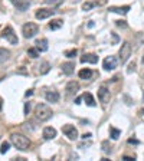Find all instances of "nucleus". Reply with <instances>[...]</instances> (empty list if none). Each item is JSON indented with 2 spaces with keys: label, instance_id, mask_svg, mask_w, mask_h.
Instances as JSON below:
<instances>
[{
  "label": "nucleus",
  "instance_id": "obj_1",
  "mask_svg": "<svg viewBox=\"0 0 144 161\" xmlns=\"http://www.w3.org/2000/svg\"><path fill=\"white\" fill-rule=\"evenodd\" d=\"M10 142L17 150H20V151H28L29 148H30V145H32L30 140L28 137L22 135V134H12L10 135Z\"/></svg>",
  "mask_w": 144,
  "mask_h": 161
},
{
  "label": "nucleus",
  "instance_id": "obj_2",
  "mask_svg": "<svg viewBox=\"0 0 144 161\" xmlns=\"http://www.w3.org/2000/svg\"><path fill=\"white\" fill-rule=\"evenodd\" d=\"M35 117L39 121H48L52 117V109L46 104H38L35 108Z\"/></svg>",
  "mask_w": 144,
  "mask_h": 161
},
{
  "label": "nucleus",
  "instance_id": "obj_3",
  "mask_svg": "<svg viewBox=\"0 0 144 161\" xmlns=\"http://www.w3.org/2000/svg\"><path fill=\"white\" fill-rule=\"evenodd\" d=\"M0 38L6 39L9 43H12V45H17L19 43V39H17V36H16V33H14V30L10 26H6L5 29H3V32L0 33Z\"/></svg>",
  "mask_w": 144,
  "mask_h": 161
},
{
  "label": "nucleus",
  "instance_id": "obj_4",
  "mask_svg": "<svg viewBox=\"0 0 144 161\" xmlns=\"http://www.w3.org/2000/svg\"><path fill=\"white\" fill-rule=\"evenodd\" d=\"M39 32V28L36 23H32V22H29V23L23 24V29H22V33H23V36L26 39H30L33 38L35 35Z\"/></svg>",
  "mask_w": 144,
  "mask_h": 161
},
{
  "label": "nucleus",
  "instance_id": "obj_5",
  "mask_svg": "<svg viewBox=\"0 0 144 161\" xmlns=\"http://www.w3.org/2000/svg\"><path fill=\"white\" fill-rule=\"evenodd\" d=\"M118 56H120V62L121 63H125L128 61V58L131 56V45L128 42H124L121 45V49L118 52Z\"/></svg>",
  "mask_w": 144,
  "mask_h": 161
},
{
  "label": "nucleus",
  "instance_id": "obj_6",
  "mask_svg": "<svg viewBox=\"0 0 144 161\" xmlns=\"http://www.w3.org/2000/svg\"><path fill=\"white\" fill-rule=\"evenodd\" d=\"M62 133L66 135L71 141H74V140H77L78 138V131L77 128L74 127V125H71V124H66V125H63L62 127Z\"/></svg>",
  "mask_w": 144,
  "mask_h": 161
},
{
  "label": "nucleus",
  "instance_id": "obj_7",
  "mask_svg": "<svg viewBox=\"0 0 144 161\" xmlns=\"http://www.w3.org/2000/svg\"><path fill=\"white\" fill-rule=\"evenodd\" d=\"M53 13H55V10H52V9H38L35 16H36V19L43 20V19H48V17L53 16Z\"/></svg>",
  "mask_w": 144,
  "mask_h": 161
},
{
  "label": "nucleus",
  "instance_id": "obj_8",
  "mask_svg": "<svg viewBox=\"0 0 144 161\" xmlns=\"http://www.w3.org/2000/svg\"><path fill=\"white\" fill-rule=\"evenodd\" d=\"M110 91L107 89L105 86H101L100 89H98V99L102 102V104H107V102H110Z\"/></svg>",
  "mask_w": 144,
  "mask_h": 161
},
{
  "label": "nucleus",
  "instance_id": "obj_9",
  "mask_svg": "<svg viewBox=\"0 0 144 161\" xmlns=\"http://www.w3.org/2000/svg\"><path fill=\"white\" fill-rule=\"evenodd\" d=\"M102 66H104L105 71H112V69L117 68V59L114 56H107L102 62Z\"/></svg>",
  "mask_w": 144,
  "mask_h": 161
},
{
  "label": "nucleus",
  "instance_id": "obj_10",
  "mask_svg": "<svg viewBox=\"0 0 144 161\" xmlns=\"http://www.w3.org/2000/svg\"><path fill=\"white\" fill-rule=\"evenodd\" d=\"M10 2H12L14 7L17 10H20V12H26V10L29 9V6H30V2H29V0H10Z\"/></svg>",
  "mask_w": 144,
  "mask_h": 161
},
{
  "label": "nucleus",
  "instance_id": "obj_11",
  "mask_svg": "<svg viewBox=\"0 0 144 161\" xmlns=\"http://www.w3.org/2000/svg\"><path fill=\"white\" fill-rule=\"evenodd\" d=\"M78 89H79V84L78 82H75V80H71V82H68L66 85V95H75L78 92Z\"/></svg>",
  "mask_w": 144,
  "mask_h": 161
},
{
  "label": "nucleus",
  "instance_id": "obj_12",
  "mask_svg": "<svg viewBox=\"0 0 144 161\" xmlns=\"http://www.w3.org/2000/svg\"><path fill=\"white\" fill-rule=\"evenodd\" d=\"M55 137H56V129L53 127L43 128V138H45V140H53Z\"/></svg>",
  "mask_w": 144,
  "mask_h": 161
},
{
  "label": "nucleus",
  "instance_id": "obj_13",
  "mask_svg": "<svg viewBox=\"0 0 144 161\" xmlns=\"http://www.w3.org/2000/svg\"><path fill=\"white\" fill-rule=\"evenodd\" d=\"M82 63H97L98 62V56L95 53H85L84 56H81Z\"/></svg>",
  "mask_w": 144,
  "mask_h": 161
},
{
  "label": "nucleus",
  "instance_id": "obj_14",
  "mask_svg": "<svg viewBox=\"0 0 144 161\" xmlns=\"http://www.w3.org/2000/svg\"><path fill=\"white\" fill-rule=\"evenodd\" d=\"M110 12H112V13H118V14H127L130 10V6H111Z\"/></svg>",
  "mask_w": 144,
  "mask_h": 161
},
{
  "label": "nucleus",
  "instance_id": "obj_15",
  "mask_svg": "<svg viewBox=\"0 0 144 161\" xmlns=\"http://www.w3.org/2000/svg\"><path fill=\"white\" fill-rule=\"evenodd\" d=\"M62 72L65 73V75H72L74 73V71H75V63H72V62H65V63H62Z\"/></svg>",
  "mask_w": 144,
  "mask_h": 161
},
{
  "label": "nucleus",
  "instance_id": "obj_16",
  "mask_svg": "<svg viewBox=\"0 0 144 161\" xmlns=\"http://www.w3.org/2000/svg\"><path fill=\"white\" fill-rule=\"evenodd\" d=\"M45 96H46L48 102H52V104H55V102L59 101V94H58V91H48V92L45 94Z\"/></svg>",
  "mask_w": 144,
  "mask_h": 161
},
{
  "label": "nucleus",
  "instance_id": "obj_17",
  "mask_svg": "<svg viewBox=\"0 0 144 161\" xmlns=\"http://www.w3.org/2000/svg\"><path fill=\"white\" fill-rule=\"evenodd\" d=\"M36 49H38L39 52H46L48 51V40L46 39H39V40H36Z\"/></svg>",
  "mask_w": 144,
  "mask_h": 161
},
{
  "label": "nucleus",
  "instance_id": "obj_18",
  "mask_svg": "<svg viewBox=\"0 0 144 161\" xmlns=\"http://www.w3.org/2000/svg\"><path fill=\"white\" fill-rule=\"evenodd\" d=\"M82 99L85 101V104L88 107H95V99H94V96L89 92H85V94L82 95Z\"/></svg>",
  "mask_w": 144,
  "mask_h": 161
},
{
  "label": "nucleus",
  "instance_id": "obj_19",
  "mask_svg": "<svg viewBox=\"0 0 144 161\" xmlns=\"http://www.w3.org/2000/svg\"><path fill=\"white\" fill-rule=\"evenodd\" d=\"M78 75H79L81 79H89V78L92 76V71L91 69H88V68H84V69H81V71L78 72Z\"/></svg>",
  "mask_w": 144,
  "mask_h": 161
},
{
  "label": "nucleus",
  "instance_id": "obj_20",
  "mask_svg": "<svg viewBox=\"0 0 144 161\" xmlns=\"http://www.w3.org/2000/svg\"><path fill=\"white\" fill-rule=\"evenodd\" d=\"M9 56H10L9 51H7V49H3V47H0V65L5 63V62L9 59Z\"/></svg>",
  "mask_w": 144,
  "mask_h": 161
},
{
  "label": "nucleus",
  "instance_id": "obj_21",
  "mask_svg": "<svg viewBox=\"0 0 144 161\" xmlns=\"http://www.w3.org/2000/svg\"><path fill=\"white\" fill-rule=\"evenodd\" d=\"M62 24H63V22L61 19H55V20H52L51 23H49V29H52V30H56V29H61L62 28Z\"/></svg>",
  "mask_w": 144,
  "mask_h": 161
},
{
  "label": "nucleus",
  "instance_id": "obj_22",
  "mask_svg": "<svg viewBox=\"0 0 144 161\" xmlns=\"http://www.w3.org/2000/svg\"><path fill=\"white\" fill-rule=\"evenodd\" d=\"M49 69H51V65H49V62H43L39 65V73L40 75H45V73H48Z\"/></svg>",
  "mask_w": 144,
  "mask_h": 161
},
{
  "label": "nucleus",
  "instance_id": "obj_23",
  "mask_svg": "<svg viewBox=\"0 0 144 161\" xmlns=\"http://www.w3.org/2000/svg\"><path fill=\"white\" fill-rule=\"evenodd\" d=\"M120 134H121L120 129H117V128H114V127H110V137L112 138V140H118V138H120Z\"/></svg>",
  "mask_w": 144,
  "mask_h": 161
},
{
  "label": "nucleus",
  "instance_id": "obj_24",
  "mask_svg": "<svg viewBox=\"0 0 144 161\" xmlns=\"http://www.w3.org/2000/svg\"><path fill=\"white\" fill-rule=\"evenodd\" d=\"M97 5H98V3H95V2H86V3H84V5H82V10L88 12V10H91L92 7H95Z\"/></svg>",
  "mask_w": 144,
  "mask_h": 161
},
{
  "label": "nucleus",
  "instance_id": "obj_25",
  "mask_svg": "<svg viewBox=\"0 0 144 161\" xmlns=\"http://www.w3.org/2000/svg\"><path fill=\"white\" fill-rule=\"evenodd\" d=\"M9 148H10V142L9 141L2 142V145H0V152H2V154H6V152L9 151Z\"/></svg>",
  "mask_w": 144,
  "mask_h": 161
},
{
  "label": "nucleus",
  "instance_id": "obj_26",
  "mask_svg": "<svg viewBox=\"0 0 144 161\" xmlns=\"http://www.w3.org/2000/svg\"><path fill=\"white\" fill-rule=\"evenodd\" d=\"M28 55H29L30 58L36 59V58L39 56V51L36 49V47H30V49H28Z\"/></svg>",
  "mask_w": 144,
  "mask_h": 161
},
{
  "label": "nucleus",
  "instance_id": "obj_27",
  "mask_svg": "<svg viewBox=\"0 0 144 161\" xmlns=\"http://www.w3.org/2000/svg\"><path fill=\"white\" fill-rule=\"evenodd\" d=\"M102 151L105 154H110L111 152V145L108 144V141H102Z\"/></svg>",
  "mask_w": 144,
  "mask_h": 161
},
{
  "label": "nucleus",
  "instance_id": "obj_28",
  "mask_svg": "<svg viewBox=\"0 0 144 161\" xmlns=\"http://www.w3.org/2000/svg\"><path fill=\"white\" fill-rule=\"evenodd\" d=\"M77 53H78L77 49H71V51H66V52H65V56L66 58H75L77 56Z\"/></svg>",
  "mask_w": 144,
  "mask_h": 161
},
{
  "label": "nucleus",
  "instance_id": "obj_29",
  "mask_svg": "<svg viewBox=\"0 0 144 161\" xmlns=\"http://www.w3.org/2000/svg\"><path fill=\"white\" fill-rule=\"evenodd\" d=\"M46 2V5H52V6H59L62 3L63 0H45Z\"/></svg>",
  "mask_w": 144,
  "mask_h": 161
},
{
  "label": "nucleus",
  "instance_id": "obj_30",
  "mask_svg": "<svg viewBox=\"0 0 144 161\" xmlns=\"http://www.w3.org/2000/svg\"><path fill=\"white\" fill-rule=\"evenodd\" d=\"M115 24H117L118 28H123V29L127 28V23H125V20H115Z\"/></svg>",
  "mask_w": 144,
  "mask_h": 161
},
{
  "label": "nucleus",
  "instance_id": "obj_31",
  "mask_svg": "<svg viewBox=\"0 0 144 161\" xmlns=\"http://www.w3.org/2000/svg\"><path fill=\"white\" fill-rule=\"evenodd\" d=\"M134 71H135V63L133 62V63H130V65H128V69H127V72H128V73H131V72H134Z\"/></svg>",
  "mask_w": 144,
  "mask_h": 161
},
{
  "label": "nucleus",
  "instance_id": "obj_32",
  "mask_svg": "<svg viewBox=\"0 0 144 161\" xmlns=\"http://www.w3.org/2000/svg\"><path fill=\"white\" fill-rule=\"evenodd\" d=\"M29 111H30V102H26L25 104V115H28Z\"/></svg>",
  "mask_w": 144,
  "mask_h": 161
},
{
  "label": "nucleus",
  "instance_id": "obj_33",
  "mask_svg": "<svg viewBox=\"0 0 144 161\" xmlns=\"http://www.w3.org/2000/svg\"><path fill=\"white\" fill-rule=\"evenodd\" d=\"M123 160H124V161H133V160H135V157H134V155H133V157L124 155V157H123Z\"/></svg>",
  "mask_w": 144,
  "mask_h": 161
},
{
  "label": "nucleus",
  "instance_id": "obj_34",
  "mask_svg": "<svg viewBox=\"0 0 144 161\" xmlns=\"http://www.w3.org/2000/svg\"><path fill=\"white\" fill-rule=\"evenodd\" d=\"M128 144H140V141H138V140H135V138H130Z\"/></svg>",
  "mask_w": 144,
  "mask_h": 161
},
{
  "label": "nucleus",
  "instance_id": "obj_35",
  "mask_svg": "<svg viewBox=\"0 0 144 161\" xmlns=\"http://www.w3.org/2000/svg\"><path fill=\"white\" fill-rule=\"evenodd\" d=\"M32 95H33V89H29L28 92L25 94V96H26V98H29V96H32Z\"/></svg>",
  "mask_w": 144,
  "mask_h": 161
},
{
  "label": "nucleus",
  "instance_id": "obj_36",
  "mask_svg": "<svg viewBox=\"0 0 144 161\" xmlns=\"http://www.w3.org/2000/svg\"><path fill=\"white\" fill-rule=\"evenodd\" d=\"M124 99L127 101V105H131V104H133V101L130 99V98H128V96H127V95H125V96H124Z\"/></svg>",
  "mask_w": 144,
  "mask_h": 161
},
{
  "label": "nucleus",
  "instance_id": "obj_37",
  "mask_svg": "<svg viewBox=\"0 0 144 161\" xmlns=\"http://www.w3.org/2000/svg\"><path fill=\"white\" fill-rule=\"evenodd\" d=\"M16 72H17V73H22V75H26V69H23V68L19 69V71H16Z\"/></svg>",
  "mask_w": 144,
  "mask_h": 161
},
{
  "label": "nucleus",
  "instance_id": "obj_38",
  "mask_svg": "<svg viewBox=\"0 0 144 161\" xmlns=\"http://www.w3.org/2000/svg\"><path fill=\"white\" fill-rule=\"evenodd\" d=\"M81 101H82V96H78L77 99H75V104L79 105V104H81Z\"/></svg>",
  "mask_w": 144,
  "mask_h": 161
},
{
  "label": "nucleus",
  "instance_id": "obj_39",
  "mask_svg": "<svg viewBox=\"0 0 144 161\" xmlns=\"http://www.w3.org/2000/svg\"><path fill=\"white\" fill-rule=\"evenodd\" d=\"M89 137H91V134H89V133H85L84 135H82V138H84V140H86V138H89Z\"/></svg>",
  "mask_w": 144,
  "mask_h": 161
},
{
  "label": "nucleus",
  "instance_id": "obj_40",
  "mask_svg": "<svg viewBox=\"0 0 144 161\" xmlns=\"http://www.w3.org/2000/svg\"><path fill=\"white\" fill-rule=\"evenodd\" d=\"M112 38H114V42H118V36L115 33H112Z\"/></svg>",
  "mask_w": 144,
  "mask_h": 161
},
{
  "label": "nucleus",
  "instance_id": "obj_41",
  "mask_svg": "<svg viewBox=\"0 0 144 161\" xmlns=\"http://www.w3.org/2000/svg\"><path fill=\"white\" fill-rule=\"evenodd\" d=\"M2 105H3V101H2V98H0V109H2Z\"/></svg>",
  "mask_w": 144,
  "mask_h": 161
},
{
  "label": "nucleus",
  "instance_id": "obj_42",
  "mask_svg": "<svg viewBox=\"0 0 144 161\" xmlns=\"http://www.w3.org/2000/svg\"><path fill=\"white\" fill-rule=\"evenodd\" d=\"M141 114H143V115H144V109H143V111H141Z\"/></svg>",
  "mask_w": 144,
  "mask_h": 161
},
{
  "label": "nucleus",
  "instance_id": "obj_43",
  "mask_svg": "<svg viewBox=\"0 0 144 161\" xmlns=\"http://www.w3.org/2000/svg\"><path fill=\"white\" fill-rule=\"evenodd\" d=\"M143 99H144V92H143Z\"/></svg>",
  "mask_w": 144,
  "mask_h": 161
},
{
  "label": "nucleus",
  "instance_id": "obj_44",
  "mask_svg": "<svg viewBox=\"0 0 144 161\" xmlns=\"http://www.w3.org/2000/svg\"><path fill=\"white\" fill-rule=\"evenodd\" d=\"M143 63H144V56H143Z\"/></svg>",
  "mask_w": 144,
  "mask_h": 161
}]
</instances>
